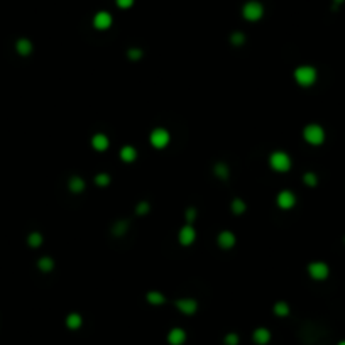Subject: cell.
I'll return each instance as SVG.
<instances>
[{
	"mask_svg": "<svg viewBox=\"0 0 345 345\" xmlns=\"http://www.w3.org/2000/svg\"><path fill=\"white\" fill-rule=\"evenodd\" d=\"M178 240H179V244L185 245V247L195 244V240H197V230H195L193 225H190V224L183 225L178 233Z\"/></svg>",
	"mask_w": 345,
	"mask_h": 345,
	"instance_id": "10",
	"label": "cell"
},
{
	"mask_svg": "<svg viewBox=\"0 0 345 345\" xmlns=\"http://www.w3.org/2000/svg\"><path fill=\"white\" fill-rule=\"evenodd\" d=\"M242 15H244L245 21H249V22L260 21L264 15L262 3L258 2V0H249V2H245L244 7H242Z\"/></svg>",
	"mask_w": 345,
	"mask_h": 345,
	"instance_id": "5",
	"label": "cell"
},
{
	"mask_svg": "<svg viewBox=\"0 0 345 345\" xmlns=\"http://www.w3.org/2000/svg\"><path fill=\"white\" fill-rule=\"evenodd\" d=\"M303 139H305L306 144L313 145V147H318L325 143L327 139V132L321 127L320 124H308L303 127Z\"/></svg>",
	"mask_w": 345,
	"mask_h": 345,
	"instance_id": "2",
	"label": "cell"
},
{
	"mask_svg": "<svg viewBox=\"0 0 345 345\" xmlns=\"http://www.w3.org/2000/svg\"><path fill=\"white\" fill-rule=\"evenodd\" d=\"M337 345H345V340H342V342H339V344H337Z\"/></svg>",
	"mask_w": 345,
	"mask_h": 345,
	"instance_id": "35",
	"label": "cell"
},
{
	"mask_svg": "<svg viewBox=\"0 0 345 345\" xmlns=\"http://www.w3.org/2000/svg\"><path fill=\"white\" fill-rule=\"evenodd\" d=\"M332 3H333L332 9H333V10H337L340 5H342V3H345V0H332Z\"/></svg>",
	"mask_w": 345,
	"mask_h": 345,
	"instance_id": "34",
	"label": "cell"
},
{
	"mask_svg": "<svg viewBox=\"0 0 345 345\" xmlns=\"http://www.w3.org/2000/svg\"><path fill=\"white\" fill-rule=\"evenodd\" d=\"M303 183H305V186H308V188H315L318 185L316 172H313V171L305 172V174H303Z\"/></svg>",
	"mask_w": 345,
	"mask_h": 345,
	"instance_id": "25",
	"label": "cell"
},
{
	"mask_svg": "<svg viewBox=\"0 0 345 345\" xmlns=\"http://www.w3.org/2000/svg\"><path fill=\"white\" fill-rule=\"evenodd\" d=\"M134 2H136V0H115V3H117L118 9H124V10L130 9V7L134 5Z\"/></svg>",
	"mask_w": 345,
	"mask_h": 345,
	"instance_id": "33",
	"label": "cell"
},
{
	"mask_svg": "<svg viewBox=\"0 0 345 345\" xmlns=\"http://www.w3.org/2000/svg\"><path fill=\"white\" fill-rule=\"evenodd\" d=\"M118 156H120V159L124 163H134L137 159V149L134 145H124L120 149V152H118Z\"/></svg>",
	"mask_w": 345,
	"mask_h": 345,
	"instance_id": "16",
	"label": "cell"
},
{
	"mask_svg": "<svg viewBox=\"0 0 345 345\" xmlns=\"http://www.w3.org/2000/svg\"><path fill=\"white\" fill-rule=\"evenodd\" d=\"M64 323H66V327L70 328V330H78L83 325V318L80 313H70V315L66 316V320H64Z\"/></svg>",
	"mask_w": 345,
	"mask_h": 345,
	"instance_id": "18",
	"label": "cell"
},
{
	"mask_svg": "<svg viewBox=\"0 0 345 345\" xmlns=\"http://www.w3.org/2000/svg\"><path fill=\"white\" fill-rule=\"evenodd\" d=\"M237 239L235 235H233V232H230V230H222L220 233H218L217 237V244L220 249H224V251H229V249H232L233 245H235Z\"/></svg>",
	"mask_w": 345,
	"mask_h": 345,
	"instance_id": "11",
	"label": "cell"
},
{
	"mask_svg": "<svg viewBox=\"0 0 345 345\" xmlns=\"http://www.w3.org/2000/svg\"><path fill=\"white\" fill-rule=\"evenodd\" d=\"M149 208H151V205L147 201H141L136 208V213L137 215H145V213H149Z\"/></svg>",
	"mask_w": 345,
	"mask_h": 345,
	"instance_id": "31",
	"label": "cell"
},
{
	"mask_svg": "<svg viewBox=\"0 0 345 345\" xmlns=\"http://www.w3.org/2000/svg\"><path fill=\"white\" fill-rule=\"evenodd\" d=\"M91 147H93L95 151H98V152L107 151V149L110 147V139L105 136V134L97 132L93 137H91Z\"/></svg>",
	"mask_w": 345,
	"mask_h": 345,
	"instance_id": "12",
	"label": "cell"
},
{
	"mask_svg": "<svg viewBox=\"0 0 345 345\" xmlns=\"http://www.w3.org/2000/svg\"><path fill=\"white\" fill-rule=\"evenodd\" d=\"M174 306L183 315H195L198 310V303L193 298H179V300L174 301Z\"/></svg>",
	"mask_w": 345,
	"mask_h": 345,
	"instance_id": "8",
	"label": "cell"
},
{
	"mask_svg": "<svg viewBox=\"0 0 345 345\" xmlns=\"http://www.w3.org/2000/svg\"><path fill=\"white\" fill-rule=\"evenodd\" d=\"M293 78L300 86L310 88V86H313L316 83L318 71H316L315 66H312V64H301V66H298L296 70H294Z\"/></svg>",
	"mask_w": 345,
	"mask_h": 345,
	"instance_id": "1",
	"label": "cell"
},
{
	"mask_svg": "<svg viewBox=\"0 0 345 345\" xmlns=\"http://www.w3.org/2000/svg\"><path fill=\"white\" fill-rule=\"evenodd\" d=\"M110 181H112V178H110V174H107V172H98V174L95 176V185L100 188H107L110 185Z\"/></svg>",
	"mask_w": 345,
	"mask_h": 345,
	"instance_id": "27",
	"label": "cell"
},
{
	"mask_svg": "<svg viewBox=\"0 0 345 345\" xmlns=\"http://www.w3.org/2000/svg\"><path fill=\"white\" fill-rule=\"evenodd\" d=\"M230 208H232L233 215H244L245 210H247V205L242 198H233L232 203H230Z\"/></svg>",
	"mask_w": 345,
	"mask_h": 345,
	"instance_id": "21",
	"label": "cell"
},
{
	"mask_svg": "<svg viewBox=\"0 0 345 345\" xmlns=\"http://www.w3.org/2000/svg\"><path fill=\"white\" fill-rule=\"evenodd\" d=\"M15 51L21 56H29L32 53V43L28 39V37H21V39L15 43Z\"/></svg>",
	"mask_w": 345,
	"mask_h": 345,
	"instance_id": "15",
	"label": "cell"
},
{
	"mask_svg": "<svg viewBox=\"0 0 345 345\" xmlns=\"http://www.w3.org/2000/svg\"><path fill=\"white\" fill-rule=\"evenodd\" d=\"M185 218H186V224H193L195 220H197V210L193 208V206H190V208H186L185 212Z\"/></svg>",
	"mask_w": 345,
	"mask_h": 345,
	"instance_id": "30",
	"label": "cell"
},
{
	"mask_svg": "<svg viewBox=\"0 0 345 345\" xmlns=\"http://www.w3.org/2000/svg\"><path fill=\"white\" fill-rule=\"evenodd\" d=\"M213 174H215L218 179H229L230 168L225 163H217L215 166H213Z\"/></svg>",
	"mask_w": 345,
	"mask_h": 345,
	"instance_id": "20",
	"label": "cell"
},
{
	"mask_svg": "<svg viewBox=\"0 0 345 345\" xmlns=\"http://www.w3.org/2000/svg\"><path fill=\"white\" fill-rule=\"evenodd\" d=\"M306 271H308V276L313 279V281H325V279H328V276H330V267H328L327 262H323V260H313V262H310L308 266H306Z\"/></svg>",
	"mask_w": 345,
	"mask_h": 345,
	"instance_id": "4",
	"label": "cell"
},
{
	"mask_svg": "<svg viewBox=\"0 0 345 345\" xmlns=\"http://www.w3.org/2000/svg\"><path fill=\"white\" fill-rule=\"evenodd\" d=\"M224 342H225V345H239L240 339H239L237 333H227L225 339H224Z\"/></svg>",
	"mask_w": 345,
	"mask_h": 345,
	"instance_id": "29",
	"label": "cell"
},
{
	"mask_svg": "<svg viewBox=\"0 0 345 345\" xmlns=\"http://www.w3.org/2000/svg\"><path fill=\"white\" fill-rule=\"evenodd\" d=\"M276 203L281 210H291L296 205V195L289 190H281L276 197Z\"/></svg>",
	"mask_w": 345,
	"mask_h": 345,
	"instance_id": "7",
	"label": "cell"
},
{
	"mask_svg": "<svg viewBox=\"0 0 345 345\" xmlns=\"http://www.w3.org/2000/svg\"><path fill=\"white\" fill-rule=\"evenodd\" d=\"M274 315L276 316H288L289 315V312H291V308H289V305H288L286 301H278L274 305Z\"/></svg>",
	"mask_w": 345,
	"mask_h": 345,
	"instance_id": "24",
	"label": "cell"
},
{
	"mask_svg": "<svg viewBox=\"0 0 345 345\" xmlns=\"http://www.w3.org/2000/svg\"><path fill=\"white\" fill-rule=\"evenodd\" d=\"M127 56H129V59L136 61V59H139V58H143V51L137 48H130L127 51Z\"/></svg>",
	"mask_w": 345,
	"mask_h": 345,
	"instance_id": "32",
	"label": "cell"
},
{
	"mask_svg": "<svg viewBox=\"0 0 345 345\" xmlns=\"http://www.w3.org/2000/svg\"><path fill=\"white\" fill-rule=\"evenodd\" d=\"M170 141H171V134L163 127L154 129L151 132V136H149V143H151L152 147H156V149L168 147V145H170Z\"/></svg>",
	"mask_w": 345,
	"mask_h": 345,
	"instance_id": "6",
	"label": "cell"
},
{
	"mask_svg": "<svg viewBox=\"0 0 345 345\" xmlns=\"http://www.w3.org/2000/svg\"><path fill=\"white\" fill-rule=\"evenodd\" d=\"M291 158L289 154L285 151H274L273 154L269 156V166L271 170H274L276 172H288L291 170Z\"/></svg>",
	"mask_w": 345,
	"mask_h": 345,
	"instance_id": "3",
	"label": "cell"
},
{
	"mask_svg": "<svg viewBox=\"0 0 345 345\" xmlns=\"http://www.w3.org/2000/svg\"><path fill=\"white\" fill-rule=\"evenodd\" d=\"M28 244H29V247H32V249L41 247V245H43V235H41L39 232H32L28 237Z\"/></svg>",
	"mask_w": 345,
	"mask_h": 345,
	"instance_id": "26",
	"label": "cell"
},
{
	"mask_svg": "<svg viewBox=\"0 0 345 345\" xmlns=\"http://www.w3.org/2000/svg\"><path fill=\"white\" fill-rule=\"evenodd\" d=\"M145 300L154 306H161L166 303V296H164L161 291H147V293H145Z\"/></svg>",
	"mask_w": 345,
	"mask_h": 345,
	"instance_id": "17",
	"label": "cell"
},
{
	"mask_svg": "<svg viewBox=\"0 0 345 345\" xmlns=\"http://www.w3.org/2000/svg\"><path fill=\"white\" fill-rule=\"evenodd\" d=\"M114 24V19H112V14L110 12H105V10H100L93 15V28L98 29V30H107L110 29Z\"/></svg>",
	"mask_w": 345,
	"mask_h": 345,
	"instance_id": "9",
	"label": "cell"
},
{
	"mask_svg": "<svg viewBox=\"0 0 345 345\" xmlns=\"http://www.w3.org/2000/svg\"><path fill=\"white\" fill-rule=\"evenodd\" d=\"M127 230H129V220H117L112 227L114 235H117V237H122Z\"/></svg>",
	"mask_w": 345,
	"mask_h": 345,
	"instance_id": "23",
	"label": "cell"
},
{
	"mask_svg": "<svg viewBox=\"0 0 345 345\" xmlns=\"http://www.w3.org/2000/svg\"><path fill=\"white\" fill-rule=\"evenodd\" d=\"M230 43H232L233 46H242L245 43V34L240 32V30L233 32L232 36H230Z\"/></svg>",
	"mask_w": 345,
	"mask_h": 345,
	"instance_id": "28",
	"label": "cell"
},
{
	"mask_svg": "<svg viewBox=\"0 0 345 345\" xmlns=\"http://www.w3.org/2000/svg\"><path fill=\"white\" fill-rule=\"evenodd\" d=\"M37 269L43 271V273H51V271L55 269V260L51 258H48V256H44V258H41L37 260Z\"/></svg>",
	"mask_w": 345,
	"mask_h": 345,
	"instance_id": "22",
	"label": "cell"
},
{
	"mask_svg": "<svg viewBox=\"0 0 345 345\" xmlns=\"http://www.w3.org/2000/svg\"><path fill=\"white\" fill-rule=\"evenodd\" d=\"M252 340H254L258 345H267L271 342V332L264 327L256 328L254 333H252Z\"/></svg>",
	"mask_w": 345,
	"mask_h": 345,
	"instance_id": "14",
	"label": "cell"
},
{
	"mask_svg": "<svg viewBox=\"0 0 345 345\" xmlns=\"http://www.w3.org/2000/svg\"><path fill=\"white\" fill-rule=\"evenodd\" d=\"M185 342H186V332L183 328L176 327L168 332V344L170 345H183Z\"/></svg>",
	"mask_w": 345,
	"mask_h": 345,
	"instance_id": "13",
	"label": "cell"
},
{
	"mask_svg": "<svg viewBox=\"0 0 345 345\" xmlns=\"http://www.w3.org/2000/svg\"><path fill=\"white\" fill-rule=\"evenodd\" d=\"M85 179L82 176H73V178L68 181V188H70L71 193H82L85 190Z\"/></svg>",
	"mask_w": 345,
	"mask_h": 345,
	"instance_id": "19",
	"label": "cell"
}]
</instances>
